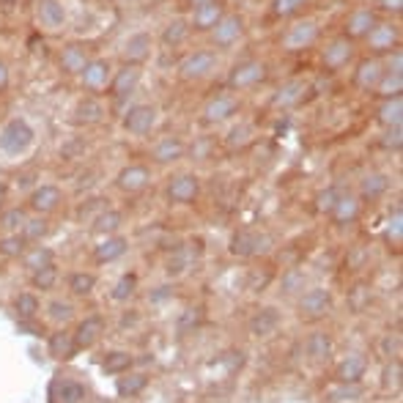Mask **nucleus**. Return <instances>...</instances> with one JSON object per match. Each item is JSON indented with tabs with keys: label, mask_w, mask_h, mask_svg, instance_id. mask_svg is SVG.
<instances>
[{
	"label": "nucleus",
	"mask_w": 403,
	"mask_h": 403,
	"mask_svg": "<svg viewBox=\"0 0 403 403\" xmlns=\"http://www.w3.org/2000/svg\"><path fill=\"white\" fill-rule=\"evenodd\" d=\"M36 143V129L30 126L27 118H8L6 124L0 126V154L3 156H25Z\"/></svg>",
	"instance_id": "f257e3e1"
},
{
	"label": "nucleus",
	"mask_w": 403,
	"mask_h": 403,
	"mask_svg": "<svg viewBox=\"0 0 403 403\" xmlns=\"http://www.w3.org/2000/svg\"><path fill=\"white\" fill-rule=\"evenodd\" d=\"M217 63H220V55L214 50L187 52L178 61V80H184V82H201V80H206V77H211L217 72Z\"/></svg>",
	"instance_id": "f03ea898"
},
{
	"label": "nucleus",
	"mask_w": 403,
	"mask_h": 403,
	"mask_svg": "<svg viewBox=\"0 0 403 403\" xmlns=\"http://www.w3.org/2000/svg\"><path fill=\"white\" fill-rule=\"evenodd\" d=\"M159 121V107L149 104V101H137V104H129L121 116V129L132 137H146L151 135L154 126Z\"/></svg>",
	"instance_id": "7ed1b4c3"
},
{
	"label": "nucleus",
	"mask_w": 403,
	"mask_h": 403,
	"mask_svg": "<svg viewBox=\"0 0 403 403\" xmlns=\"http://www.w3.org/2000/svg\"><path fill=\"white\" fill-rule=\"evenodd\" d=\"M318 36H321L318 23L310 20V17H304V20H297V23H291V25L285 27L280 44H283L285 52H304L318 42Z\"/></svg>",
	"instance_id": "20e7f679"
},
{
	"label": "nucleus",
	"mask_w": 403,
	"mask_h": 403,
	"mask_svg": "<svg viewBox=\"0 0 403 403\" xmlns=\"http://www.w3.org/2000/svg\"><path fill=\"white\" fill-rule=\"evenodd\" d=\"M107 118V104L97 94H85L75 101L72 113H69V124L77 129H91V126H99Z\"/></svg>",
	"instance_id": "39448f33"
},
{
	"label": "nucleus",
	"mask_w": 403,
	"mask_h": 403,
	"mask_svg": "<svg viewBox=\"0 0 403 403\" xmlns=\"http://www.w3.org/2000/svg\"><path fill=\"white\" fill-rule=\"evenodd\" d=\"M264 80H266V63L258 58H247L233 63V69L228 72V91H250Z\"/></svg>",
	"instance_id": "423d86ee"
},
{
	"label": "nucleus",
	"mask_w": 403,
	"mask_h": 403,
	"mask_svg": "<svg viewBox=\"0 0 403 403\" xmlns=\"http://www.w3.org/2000/svg\"><path fill=\"white\" fill-rule=\"evenodd\" d=\"M239 107H242V101L239 97L233 94V91H217V94H211L206 104H203L201 116L206 124H225L230 121L236 113H239Z\"/></svg>",
	"instance_id": "0eeeda50"
},
{
	"label": "nucleus",
	"mask_w": 403,
	"mask_h": 403,
	"mask_svg": "<svg viewBox=\"0 0 403 403\" xmlns=\"http://www.w3.org/2000/svg\"><path fill=\"white\" fill-rule=\"evenodd\" d=\"M33 17H36L39 33H61L69 23V11L63 0H36Z\"/></svg>",
	"instance_id": "6e6552de"
},
{
	"label": "nucleus",
	"mask_w": 403,
	"mask_h": 403,
	"mask_svg": "<svg viewBox=\"0 0 403 403\" xmlns=\"http://www.w3.org/2000/svg\"><path fill=\"white\" fill-rule=\"evenodd\" d=\"M365 42H368L371 55L384 58V55H390L392 50H401V27H398V23L378 20L376 25H373V30L365 36Z\"/></svg>",
	"instance_id": "1a4fd4ad"
},
{
	"label": "nucleus",
	"mask_w": 403,
	"mask_h": 403,
	"mask_svg": "<svg viewBox=\"0 0 403 403\" xmlns=\"http://www.w3.org/2000/svg\"><path fill=\"white\" fill-rule=\"evenodd\" d=\"M113 72H116V69H113V61H110V58H91V61L85 63V69L80 72L82 91L99 97L101 91H107V85H110V80H113Z\"/></svg>",
	"instance_id": "9d476101"
},
{
	"label": "nucleus",
	"mask_w": 403,
	"mask_h": 403,
	"mask_svg": "<svg viewBox=\"0 0 403 403\" xmlns=\"http://www.w3.org/2000/svg\"><path fill=\"white\" fill-rule=\"evenodd\" d=\"M140 80H143V69L124 63L121 69L113 72V80L107 85V97L113 101H129L135 97V91L140 88Z\"/></svg>",
	"instance_id": "9b49d317"
},
{
	"label": "nucleus",
	"mask_w": 403,
	"mask_h": 403,
	"mask_svg": "<svg viewBox=\"0 0 403 403\" xmlns=\"http://www.w3.org/2000/svg\"><path fill=\"white\" fill-rule=\"evenodd\" d=\"M209 33H211V44L217 50H228V47H233V44L242 42V36H244V17L236 14V11H225L223 20L211 27Z\"/></svg>",
	"instance_id": "f8f14e48"
},
{
	"label": "nucleus",
	"mask_w": 403,
	"mask_h": 403,
	"mask_svg": "<svg viewBox=\"0 0 403 403\" xmlns=\"http://www.w3.org/2000/svg\"><path fill=\"white\" fill-rule=\"evenodd\" d=\"M154 52V36L149 30H135L121 42V61L129 66H143Z\"/></svg>",
	"instance_id": "ddd939ff"
},
{
	"label": "nucleus",
	"mask_w": 403,
	"mask_h": 403,
	"mask_svg": "<svg viewBox=\"0 0 403 403\" xmlns=\"http://www.w3.org/2000/svg\"><path fill=\"white\" fill-rule=\"evenodd\" d=\"M151 184V168L143 162H129L116 173V187L126 195H137Z\"/></svg>",
	"instance_id": "4468645a"
},
{
	"label": "nucleus",
	"mask_w": 403,
	"mask_h": 403,
	"mask_svg": "<svg viewBox=\"0 0 403 403\" xmlns=\"http://www.w3.org/2000/svg\"><path fill=\"white\" fill-rule=\"evenodd\" d=\"M61 203H63V190H61L58 184H39V187H33L30 195H27V209H30L33 214H39V217L52 214Z\"/></svg>",
	"instance_id": "2eb2a0df"
},
{
	"label": "nucleus",
	"mask_w": 403,
	"mask_h": 403,
	"mask_svg": "<svg viewBox=\"0 0 403 403\" xmlns=\"http://www.w3.org/2000/svg\"><path fill=\"white\" fill-rule=\"evenodd\" d=\"M354 58V42L346 36H335L332 42H327V47L321 50V66L327 72H340L352 63Z\"/></svg>",
	"instance_id": "dca6fc26"
},
{
	"label": "nucleus",
	"mask_w": 403,
	"mask_h": 403,
	"mask_svg": "<svg viewBox=\"0 0 403 403\" xmlns=\"http://www.w3.org/2000/svg\"><path fill=\"white\" fill-rule=\"evenodd\" d=\"M384 75V61L378 58V55H368V58H362L359 63H356V69H354V88H359V91H365V94H373L378 85V80Z\"/></svg>",
	"instance_id": "f3484780"
},
{
	"label": "nucleus",
	"mask_w": 403,
	"mask_h": 403,
	"mask_svg": "<svg viewBox=\"0 0 403 403\" xmlns=\"http://www.w3.org/2000/svg\"><path fill=\"white\" fill-rule=\"evenodd\" d=\"M88 61H91V55L85 50V44H80V42H66L58 50V69L66 77H80Z\"/></svg>",
	"instance_id": "a211bd4d"
},
{
	"label": "nucleus",
	"mask_w": 403,
	"mask_h": 403,
	"mask_svg": "<svg viewBox=\"0 0 403 403\" xmlns=\"http://www.w3.org/2000/svg\"><path fill=\"white\" fill-rule=\"evenodd\" d=\"M201 195V178L195 173H178L168 181V201L178 203V206H187Z\"/></svg>",
	"instance_id": "6ab92c4d"
},
{
	"label": "nucleus",
	"mask_w": 403,
	"mask_h": 403,
	"mask_svg": "<svg viewBox=\"0 0 403 403\" xmlns=\"http://www.w3.org/2000/svg\"><path fill=\"white\" fill-rule=\"evenodd\" d=\"M187 156V143L178 135H162L151 146V159L156 165H176Z\"/></svg>",
	"instance_id": "aec40b11"
},
{
	"label": "nucleus",
	"mask_w": 403,
	"mask_h": 403,
	"mask_svg": "<svg viewBox=\"0 0 403 403\" xmlns=\"http://www.w3.org/2000/svg\"><path fill=\"white\" fill-rule=\"evenodd\" d=\"M307 94H310V82L307 80H288L272 94V107H278V110L299 107L307 99Z\"/></svg>",
	"instance_id": "412c9836"
},
{
	"label": "nucleus",
	"mask_w": 403,
	"mask_h": 403,
	"mask_svg": "<svg viewBox=\"0 0 403 403\" xmlns=\"http://www.w3.org/2000/svg\"><path fill=\"white\" fill-rule=\"evenodd\" d=\"M378 23V14L373 8H368V6H359V8H354L352 14L346 17V25H343V36L346 39H352V42H359V39H365L373 25Z\"/></svg>",
	"instance_id": "4be33fe9"
},
{
	"label": "nucleus",
	"mask_w": 403,
	"mask_h": 403,
	"mask_svg": "<svg viewBox=\"0 0 403 403\" xmlns=\"http://www.w3.org/2000/svg\"><path fill=\"white\" fill-rule=\"evenodd\" d=\"M223 14H225L223 3H220V0H209V3H201V6L192 8V17H190L187 23H190V27H192L195 33H209L211 27L223 20Z\"/></svg>",
	"instance_id": "5701e85b"
},
{
	"label": "nucleus",
	"mask_w": 403,
	"mask_h": 403,
	"mask_svg": "<svg viewBox=\"0 0 403 403\" xmlns=\"http://www.w3.org/2000/svg\"><path fill=\"white\" fill-rule=\"evenodd\" d=\"M52 403H82L85 401V384H80L77 378L58 376L50 387Z\"/></svg>",
	"instance_id": "b1692460"
},
{
	"label": "nucleus",
	"mask_w": 403,
	"mask_h": 403,
	"mask_svg": "<svg viewBox=\"0 0 403 403\" xmlns=\"http://www.w3.org/2000/svg\"><path fill=\"white\" fill-rule=\"evenodd\" d=\"M359 211H362V201L352 192H340L335 206H332V211H329V217L335 220V225H352V223H356Z\"/></svg>",
	"instance_id": "393cba45"
},
{
	"label": "nucleus",
	"mask_w": 403,
	"mask_h": 403,
	"mask_svg": "<svg viewBox=\"0 0 403 403\" xmlns=\"http://www.w3.org/2000/svg\"><path fill=\"white\" fill-rule=\"evenodd\" d=\"M329 302H332V297H329L327 288H313V291H307V294L302 297V302H299V313H302V318L316 321V318L327 316Z\"/></svg>",
	"instance_id": "a878e982"
},
{
	"label": "nucleus",
	"mask_w": 403,
	"mask_h": 403,
	"mask_svg": "<svg viewBox=\"0 0 403 403\" xmlns=\"http://www.w3.org/2000/svg\"><path fill=\"white\" fill-rule=\"evenodd\" d=\"M390 187H392V178L381 170H373L359 181V201H378L390 192Z\"/></svg>",
	"instance_id": "bb28decb"
},
{
	"label": "nucleus",
	"mask_w": 403,
	"mask_h": 403,
	"mask_svg": "<svg viewBox=\"0 0 403 403\" xmlns=\"http://www.w3.org/2000/svg\"><path fill=\"white\" fill-rule=\"evenodd\" d=\"M190 33H192L190 23H187L184 17H173V20H168V23H165L162 33H159V42H162L168 50H178L181 44H187Z\"/></svg>",
	"instance_id": "cd10ccee"
},
{
	"label": "nucleus",
	"mask_w": 403,
	"mask_h": 403,
	"mask_svg": "<svg viewBox=\"0 0 403 403\" xmlns=\"http://www.w3.org/2000/svg\"><path fill=\"white\" fill-rule=\"evenodd\" d=\"M126 250H129V242L124 236L113 233V236H104V242H99L94 247V258H97V264H113L121 255H126Z\"/></svg>",
	"instance_id": "c85d7f7f"
},
{
	"label": "nucleus",
	"mask_w": 403,
	"mask_h": 403,
	"mask_svg": "<svg viewBox=\"0 0 403 403\" xmlns=\"http://www.w3.org/2000/svg\"><path fill=\"white\" fill-rule=\"evenodd\" d=\"M376 121L381 124V129H387V126H403V97H390V99L378 101Z\"/></svg>",
	"instance_id": "c756f323"
},
{
	"label": "nucleus",
	"mask_w": 403,
	"mask_h": 403,
	"mask_svg": "<svg viewBox=\"0 0 403 403\" xmlns=\"http://www.w3.org/2000/svg\"><path fill=\"white\" fill-rule=\"evenodd\" d=\"M365 371H368L365 356H362V354H349V356L340 362V368H337V381H340V384H359L362 376H365Z\"/></svg>",
	"instance_id": "7c9ffc66"
},
{
	"label": "nucleus",
	"mask_w": 403,
	"mask_h": 403,
	"mask_svg": "<svg viewBox=\"0 0 403 403\" xmlns=\"http://www.w3.org/2000/svg\"><path fill=\"white\" fill-rule=\"evenodd\" d=\"M101 329H104V321H101L99 316H88V318L72 332V335H75L77 349H91V346L99 340Z\"/></svg>",
	"instance_id": "2f4dec72"
},
{
	"label": "nucleus",
	"mask_w": 403,
	"mask_h": 403,
	"mask_svg": "<svg viewBox=\"0 0 403 403\" xmlns=\"http://www.w3.org/2000/svg\"><path fill=\"white\" fill-rule=\"evenodd\" d=\"M47 352H50L52 359H72L80 349H77L75 335H72V332H55V335H50Z\"/></svg>",
	"instance_id": "473e14b6"
},
{
	"label": "nucleus",
	"mask_w": 403,
	"mask_h": 403,
	"mask_svg": "<svg viewBox=\"0 0 403 403\" xmlns=\"http://www.w3.org/2000/svg\"><path fill=\"white\" fill-rule=\"evenodd\" d=\"M252 140H255V126L250 121H239L228 129L225 135V146L230 151H239V149H247Z\"/></svg>",
	"instance_id": "72a5a7b5"
},
{
	"label": "nucleus",
	"mask_w": 403,
	"mask_h": 403,
	"mask_svg": "<svg viewBox=\"0 0 403 403\" xmlns=\"http://www.w3.org/2000/svg\"><path fill=\"white\" fill-rule=\"evenodd\" d=\"M121 225H124V214L116 211V209H104L91 220V230L99 233V236H113Z\"/></svg>",
	"instance_id": "f704fd0d"
},
{
	"label": "nucleus",
	"mask_w": 403,
	"mask_h": 403,
	"mask_svg": "<svg viewBox=\"0 0 403 403\" xmlns=\"http://www.w3.org/2000/svg\"><path fill=\"white\" fill-rule=\"evenodd\" d=\"M264 244V239L258 236V233H252V230H239L236 236H233V242H230V250L236 252V255H258V252L264 250L261 247Z\"/></svg>",
	"instance_id": "c9c22d12"
},
{
	"label": "nucleus",
	"mask_w": 403,
	"mask_h": 403,
	"mask_svg": "<svg viewBox=\"0 0 403 403\" xmlns=\"http://www.w3.org/2000/svg\"><path fill=\"white\" fill-rule=\"evenodd\" d=\"M403 94V75L401 72H387L384 69V75L378 80L376 91H373V97L378 99H390V97H401Z\"/></svg>",
	"instance_id": "e433bc0d"
},
{
	"label": "nucleus",
	"mask_w": 403,
	"mask_h": 403,
	"mask_svg": "<svg viewBox=\"0 0 403 403\" xmlns=\"http://www.w3.org/2000/svg\"><path fill=\"white\" fill-rule=\"evenodd\" d=\"M39 297L33 294V291H23V294H17L14 297V313L20 316V321H30V318H36L39 316Z\"/></svg>",
	"instance_id": "4c0bfd02"
},
{
	"label": "nucleus",
	"mask_w": 403,
	"mask_h": 403,
	"mask_svg": "<svg viewBox=\"0 0 403 403\" xmlns=\"http://www.w3.org/2000/svg\"><path fill=\"white\" fill-rule=\"evenodd\" d=\"M280 324V316L278 310H272V307H266V310H261L255 318H252V335H258V337H266V335H272Z\"/></svg>",
	"instance_id": "58836bf2"
},
{
	"label": "nucleus",
	"mask_w": 403,
	"mask_h": 403,
	"mask_svg": "<svg viewBox=\"0 0 403 403\" xmlns=\"http://www.w3.org/2000/svg\"><path fill=\"white\" fill-rule=\"evenodd\" d=\"M27 220V211L23 206H11V209H3L0 211V228L6 230V233H20L23 225H25Z\"/></svg>",
	"instance_id": "ea45409f"
},
{
	"label": "nucleus",
	"mask_w": 403,
	"mask_h": 403,
	"mask_svg": "<svg viewBox=\"0 0 403 403\" xmlns=\"http://www.w3.org/2000/svg\"><path fill=\"white\" fill-rule=\"evenodd\" d=\"M27 250V242L23 233H6L0 236V255L3 258H23Z\"/></svg>",
	"instance_id": "a19ab883"
},
{
	"label": "nucleus",
	"mask_w": 403,
	"mask_h": 403,
	"mask_svg": "<svg viewBox=\"0 0 403 403\" xmlns=\"http://www.w3.org/2000/svg\"><path fill=\"white\" fill-rule=\"evenodd\" d=\"M20 233L25 236L27 244H30V242H42V239L50 233V223H47V217H39V214H36V217H27Z\"/></svg>",
	"instance_id": "79ce46f5"
},
{
	"label": "nucleus",
	"mask_w": 403,
	"mask_h": 403,
	"mask_svg": "<svg viewBox=\"0 0 403 403\" xmlns=\"http://www.w3.org/2000/svg\"><path fill=\"white\" fill-rule=\"evenodd\" d=\"M55 283H58L55 264H47V266H42V269H33V272H30V285L39 288V291H50V288H55Z\"/></svg>",
	"instance_id": "37998d69"
},
{
	"label": "nucleus",
	"mask_w": 403,
	"mask_h": 403,
	"mask_svg": "<svg viewBox=\"0 0 403 403\" xmlns=\"http://www.w3.org/2000/svg\"><path fill=\"white\" fill-rule=\"evenodd\" d=\"M47 318H50L52 324H69L75 318V304L63 302V299H52L47 304Z\"/></svg>",
	"instance_id": "c03bdc74"
},
{
	"label": "nucleus",
	"mask_w": 403,
	"mask_h": 403,
	"mask_svg": "<svg viewBox=\"0 0 403 403\" xmlns=\"http://www.w3.org/2000/svg\"><path fill=\"white\" fill-rule=\"evenodd\" d=\"M97 288V278L91 272H72L69 275V291L75 297H88Z\"/></svg>",
	"instance_id": "a18cd8bd"
},
{
	"label": "nucleus",
	"mask_w": 403,
	"mask_h": 403,
	"mask_svg": "<svg viewBox=\"0 0 403 403\" xmlns=\"http://www.w3.org/2000/svg\"><path fill=\"white\" fill-rule=\"evenodd\" d=\"M101 368H104V373H113V376L126 373V371L132 368V356H129L126 352H110L107 356H104Z\"/></svg>",
	"instance_id": "49530a36"
},
{
	"label": "nucleus",
	"mask_w": 403,
	"mask_h": 403,
	"mask_svg": "<svg viewBox=\"0 0 403 403\" xmlns=\"http://www.w3.org/2000/svg\"><path fill=\"white\" fill-rule=\"evenodd\" d=\"M329 352H332V346H329V337L324 332H313L307 337V354L313 359H329Z\"/></svg>",
	"instance_id": "de8ad7c7"
},
{
	"label": "nucleus",
	"mask_w": 403,
	"mask_h": 403,
	"mask_svg": "<svg viewBox=\"0 0 403 403\" xmlns=\"http://www.w3.org/2000/svg\"><path fill=\"white\" fill-rule=\"evenodd\" d=\"M25 266L33 272V269H42L47 264H55V255H52L50 247H33V250H25Z\"/></svg>",
	"instance_id": "09e8293b"
},
{
	"label": "nucleus",
	"mask_w": 403,
	"mask_h": 403,
	"mask_svg": "<svg viewBox=\"0 0 403 403\" xmlns=\"http://www.w3.org/2000/svg\"><path fill=\"white\" fill-rule=\"evenodd\" d=\"M107 206H104V198H85V201L77 206L75 211V220L77 223H85V220H94L99 211H104Z\"/></svg>",
	"instance_id": "8fccbe9b"
},
{
	"label": "nucleus",
	"mask_w": 403,
	"mask_h": 403,
	"mask_svg": "<svg viewBox=\"0 0 403 403\" xmlns=\"http://www.w3.org/2000/svg\"><path fill=\"white\" fill-rule=\"evenodd\" d=\"M146 384H149V378L143 376V373H132V376H124L118 378V395H137V392H143L146 390Z\"/></svg>",
	"instance_id": "3c124183"
},
{
	"label": "nucleus",
	"mask_w": 403,
	"mask_h": 403,
	"mask_svg": "<svg viewBox=\"0 0 403 403\" xmlns=\"http://www.w3.org/2000/svg\"><path fill=\"white\" fill-rule=\"evenodd\" d=\"M381 149L384 151H401L403 146V126H387L384 132H381Z\"/></svg>",
	"instance_id": "603ef678"
},
{
	"label": "nucleus",
	"mask_w": 403,
	"mask_h": 403,
	"mask_svg": "<svg viewBox=\"0 0 403 403\" xmlns=\"http://www.w3.org/2000/svg\"><path fill=\"white\" fill-rule=\"evenodd\" d=\"M135 285H137V278H135V275H124V278L116 283V288H113V299H116V302L129 299V297L135 294Z\"/></svg>",
	"instance_id": "864d4df0"
},
{
	"label": "nucleus",
	"mask_w": 403,
	"mask_h": 403,
	"mask_svg": "<svg viewBox=\"0 0 403 403\" xmlns=\"http://www.w3.org/2000/svg\"><path fill=\"white\" fill-rule=\"evenodd\" d=\"M304 3H310V0H272V11L278 17H294Z\"/></svg>",
	"instance_id": "5fc2aeb1"
},
{
	"label": "nucleus",
	"mask_w": 403,
	"mask_h": 403,
	"mask_svg": "<svg viewBox=\"0 0 403 403\" xmlns=\"http://www.w3.org/2000/svg\"><path fill=\"white\" fill-rule=\"evenodd\" d=\"M337 195H340V190H337V187H327V190H321V192H318V198H316V209H318V211H324V214H329V211H332V206H335V201H337Z\"/></svg>",
	"instance_id": "6e6d98bb"
},
{
	"label": "nucleus",
	"mask_w": 403,
	"mask_h": 403,
	"mask_svg": "<svg viewBox=\"0 0 403 403\" xmlns=\"http://www.w3.org/2000/svg\"><path fill=\"white\" fill-rule=\"evenodd\" d=\"M14 184L20 190H33V187L42 184V176H39V170H25V173H20V176L14 178Z\"/></svg>",
	"instance_id": "4d7b16f0"
},
{
	"label": "nucleus",
	"mask_w": 403,
	"mask_h": 403,
	"mask_svg": "<svg viewBox=\"0 0 403 403\" xmlns=\"http://www.w3.org/2000/svg\"><path fill=\"white\" fill-rule=\"evenodd\" d=\"M302 283H304V278L299 275V272H291L288 278L283 280V291H285V294H294V291H299V285H302Z\"/></svg>",
	"instance_id": "13d9d810"
},
{
	"label": "nucleus",
	"mask_w": 403,
	"mask_h": 403,
	"mask_svg": "<svg viewBox=\"0 0 403 403\" xmlns=\"http://www.w3.org/2000/svg\"><path fill=\"white\" fill-rule=\"evenodd\" d=\"M11 88V69H8V63L0 58V94H6Z\"/></svg>",
	"instance_id": "bf43d9fd"
},
{
	"label": "nucleus",
	"mask_w": 403,
	"mask_h": 403,
	"mask_svg": "<svg viewBox=\"0 0 403 403\" xmlns=\"http://www.w3.org/2000/svg\"><path fill=\"white\" fill-rule=\"evenodd\" d=\"M376 3H378V8H381V11L395 14V17L403 11V0H376Z\"/></svg>",
	"instance_id": "052dcab7"
},
{
	"label": "nucleus",
	"mask_w": 403,
	"mask_h": 403,
	"mask_svg": "<svg viewBox=\"0 0 403 403\" xmlns=\"http://www.w3.org/2000/svg\"><path fill=\"white\" fill-rule=\"evenodd\" d=\"M384 384H387V387H398V384H401V365H398V362H395L392 368H387Z\"/></svg>",
	"instance_id": "680f3d73"
},
{
	"label": "nucleus",
	"mask_w": 403,
	"mask_h": 403,
	"mask_svg": "<svg viewBox=\"0 0 403 403\" xmlns=\"http://www.w3.org/2000/svg\"><path fill=\"white\" fill-rule=\"evenodd\" d=\"M3 203H6V184L0 181V209H3Z\"/></svg>",
	"instance_id": "e2e57ef3"
},
{
	"label": "nucleus",
	"mask_w": 403,
	"mask_h": 403,
	"mask_svg": "<svg viewBox=\"0 0 403 403\" xmlns=\"http://www.w3.org/2000/svg\"><path fill=\"white\" fill-rule=\"evenodd\" d=\"M0 3H3V6H20L23 0H0Z\"/></svg>",
	"instance_id": "0e129e2a"
},
{
	"label": "nucleus",
	"mask_w": 403,
	"mask_h": 403,
	"mask_svg": "<svg viewBox=\"0 0 403 403\" xmlns=\"http://www.w3.org/2000/svg\"><path fill=\"white\" fill-rule=\"evenodd\" d=\"M201 3H209V0H190V6L195 8V6H201Z\"/></svg>",
	"instance_id": "69168bd1"
}]
</instances>
